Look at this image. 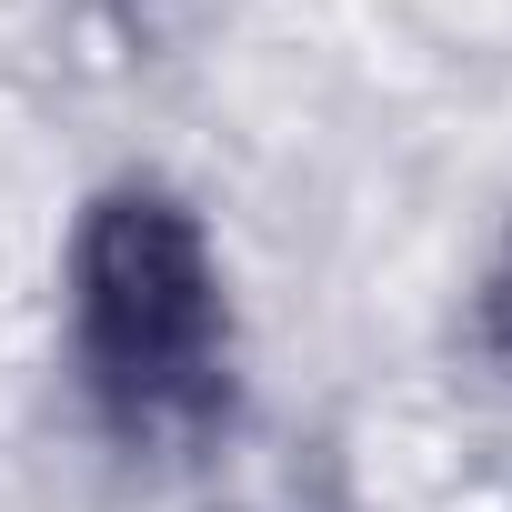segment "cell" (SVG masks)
<instances>
[{
    "mask_svg": "<svg viewBox=\"0 0 512 512\" xmlns=\"http://www.w3.org/2000/svg\"><path fill=\"white\" fill-rule=\"evenodd\" d=\"M71 362L91 412L141 442L181 452L231 422L241 332H231V272L211 221L171 181H111L71 221Z\"/></svg>",
    "mask_w": 512,
    "mask_h": 512,
    "instance_id": "1",
    "label": "cell"
},
{
    "mask_svg": "<svg viewBox=\"0 0 512 512\" xmlns=\"http://www.w3.org/2000/svg\"><path fill=\"white\" fill-rule=\"evenodd\" d=\"M462 342L512 382V221H502L492 251H482V282H472V322H462Z\"/></svg>",
    "mask_w": 512,
    "mask_h": 512,
    "instance_id": "2",
    "label": "cell"
}]
</instances>
